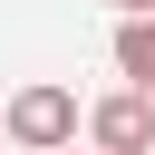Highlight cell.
<instances>
[{"instance_id":"4","label":"cell","mask_w":155,"mask_h":155,"mask_svg":"<svg viewBox=\"0 0 155 155\" xmlns=\"http://www.w3.org/2000/svg\"><path fill=\"white\" fill-rule=\"evenodd\" d=\"M116 19H155V0H116Z\"/></svg>"},{"instance_id":"3","label":"cell","mask_w":155,"mask_h":155,"mask_svg":"<svg viewBox=\"0 0 155 155\" xmlns=\"http://www.w3.org/2000/svg\"><path fill=\"white\" fill-rule=\"evenodd\" d=\"M116 68L136 97H155V19H116Z\"/></svg>"},{"instance_id":"5","label":"cell","mask_w":155,"mask_h":155,"mask_svg":"<svg viewBox=\"0 0 155 155\" xmlns=\"http://www.w3.org/2000/svg\"><path fill=\"white\" fill-rule=\"evenodd\" d=\"M68 155H97V145H68Z\"/></svg>"},{"instance_id":"2","label":"cell","mask_w":155,"mask_h":155,"mask_svg":"<svg viewBox=\"0 0 155 155\" xmlns=\"http://www.w3.org/2000/svg\"><path fill=\"white\" fill-rule=\"evenodd\" d=\"M87 145L97 155H155V97H136V87L97 97L87 107Z\"/></svg>"},{"instance_id":"1","label":"cell","mask_w":155,"mask_h":155,"mask_svg":"<svg viewBox=\"0 0 155 155\" xmlns=\"http://www.w3.org/2000/svg\"><path fill=\"white\" fill-rule=\"evenodd\" d=\"M0 126H10V145H29V155H68V145H78V97L39 78V87H19V97L0 107Z\"/></svg>"}]
</instances>
